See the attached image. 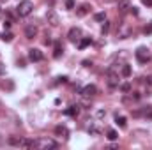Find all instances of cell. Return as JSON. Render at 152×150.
Wrapping results in <instances>:
<instances>
[{
    "mask_svg": "<svg viewBox=\"0 0 152 150\" xmlns=\"http://www.w3.org/2000/svg\"><path fill=\"white\" fill-rule=\"evenodd\" d=\"M143 4H145V5H149V7H151V5H152V0H143Z\"/></svg>",
    "mask_w": 152,
    "mask_h": 150,
    "instance_id": "obj_37",
    "label": "cell"
},
{
    "mask_svg": "<svg viewBox=\"0 0 152 150\" xmlns=\"http://www.w3.org/2000/svg\"><path fill=\"white\" fill-rule=\"evenodd\" d=\"M117 7L120 12H127L131 9V2L129 0H117Z\"/></svg>",
    "mask_w": 152,
    "mask_h": 150,
    "instance_id": "obj_10",
    "label": "cell"
},
{
    "mask_svg": "<svg viewBox=\"0 0 152 150\" xmlns=\"http://www.w3.org/2000/svg\"><path fill=\"white\" fill-rule=\"evenodd\" d=\"M37 36V28L34 27V25H28L27 28H25V37L27 39H34Z\"/></svg>",
    "mask_w": 152,
    "mask_h": 150,
    "instance_id": "obj_13",
    "label": "cell"
},
{
    "mask_svg": "<svg viewBox=\"0 0 152 150\" xmlns=\"http://www.w3.org/2000/svg\"><path fill=\"white\" fill-rule=\"evenodd\" d=\"M142 115H143L145 118H149V120H152V108H151V106L143 108V111H142Z\"/></svg>",
    "mask_w": 152,
    "mask_h": 150,
    "instance_id": "obj_24",
    "label": "cell"
},
{
    "mask_svg": "<svg viewBox=\"0 0 152 150\" xmlns=\"http://www.w3.org/2000/svg\"><path fill=\"white\" fill-rule=\"evenodd\" d=\"M32 9H34V4H32L30 0H21V2L18 4V7H16V12H18V16L25 18V16H28V14L32 12Z\"/></svg>",
    "mask_w": 152,
    "mask_h": 150,
    "instance_id": "obj_2",
    "label": "cell"
},
{
    "mask_svg": "<svg viewBox=\"0 0 152 150\" xmlns=\"http://www.w3.org/2000/svg\"><path fill=\"white\" fill-rule=\"evenodd\" d=\"M11 25H12V23H11V21H9V20H7V21H5V23H4V28H7V30H9V28H11Z\"/></svg>",
    "mask_w": 152,
    "mask_h": 150,
    "instance_id": "obj_34",
    "label": "cell"
},
{
    "mask_svg": "<svg viewBox=\"0 0 152 150\" xmlns=\"http://www.w3.org/2000/svg\"><path fill=\"white\" fill-rule=\"evenodd\" d=\"M106 138H108L110 141H115V140L118 138V134H117L115 129H108V131H106Z\"/></svg>",
    "mask_w": 152,
    "mask_h": 150,
    "instance_id": "obj_19",
    "label": "cell"
},
{
    "mask_svg": "<svg viewBox=\"0 0 152 150\" xmlns=\"http://www.w3.org/2000/svg\"><path fill=\"white\" fill-rule=\"evenodd\" d=\"M108 85L113 88V87H118V83H120V76H118V73H115L113 71V67H110L108 69Z\"/></svg>",
    "mask_w": 152,
    "mask_h": 150,
    "instance_id": "obj_5",
    "label": "cell"
},
{
    "mask_svg": "<svg viewBox=\"0 0 152 150\" xmlns=\"http://www.w3.org/2000/svg\"><path fill=\"white\" fill-rule=\"evenodd\" d=\"M88 44H92V39L85 37V39H81V41H80V44H78V46H80V50H83V48H87Z\"/></svg>",
    "mask_w": 152,
    "mask_h": 150,
    "instance_id": "obj_21",
    "label": "cell"
},
{
    "mask_svg": "<svg viewBox=\"0 0 152 150\" xmlns=\"http://www.w3.org/2000/svg\"><path fill=\"white\" fill-rule=\"evenodd\" d=\"M28 60H32V62H41V60H42V53L39 51L37 48L28 50Z\"/></svg>",
    "mask_w": 152,
    "mask_h": 150,
    "instance_id": "obj_8",
    "label": "cell"
},
{
    "mask_svg": "<svg viewBox=\"0 0 152 150\" xmlns=\"http://www.w3.org/2000/svg\"><path fill=\"white\" fill-rule=\"evenodd\" d=\"M143 81H145L149 87H152V76H147V78H143Z\"/></svg>",
    "mask_w": 152,
    "mask_h": 150,
    "instance_id": "obj_31",
    "label": "cell"
},
{
    "mask_svg": "<svg viewBox=\"0 0 152 150\" xmlns=\"http://www.w3.org/2000/svg\"><path fill=\"white\" fill-rule=\"evenodd\" d=\"M90 9H92V7H90L88 4H81V5L78 7L76 14H78V16H85V14H88V12H90Z\"/></svg>",
    "mask_w": 152,
    "mask_h": 150,
    "instance_id": "obj_14",
    "label": "cell"
},
{
    "mask_svg": "<svg viewBox=\"0 0 152 150\" xmlns=\"http://www.w3.org/2000/svg\"><path fill=\"white\" fill-rule=\"evenodd\" d=\"M131 95H133V99H134V101H138V99L142 97V95H140V92H133Z\"/></svg>",
    "mask_w": 152,
    "mask_h": 150,
    "instance_id": "obj_32",
    "label": "cell"
},
{
    "mask_svg": "<svg viewBox=\"0 0 152 150\" xmlns=\"http://www.w3.org/2000/svg\"><path fill=\"white\" fill-rule=\"evenodd\" d=\"M55 134L60 136V138H67V136H69V129H67L66 125H57V127H55Z\"/></svg>",
    "mask_w": 152,
    "mask_h": 150,
    "instance_id": "obj_11",
    "label": "cell"
},
{
    "mask_svg": "<svg viewBox=\"0 0 152 150\" xmlns=\"http://www.w3.org/2000/svg\"><path fill=\"white\" fill-rule=\"evenodd\" d=\"M20 140L21 138H16V136H11L7 141H9V145H12V147H20Z\"/></svg>",
    "mask_w": 152,
    "mask_h": 150,
    "instance_id": "obj_23",
    "label": "cell"
},
{
    "mask_svg": "<svg viewBox=\"0 0 152 150\" xmlns=\"http://www.w3.org/2000/svg\"><path fill=\"white\" fill-rule=\"evenodd\" d=\"M80 108H81V106H80V104H71V106H69V108H67V110H66V115H69V117H78V113H80Z\"/></svg>",
    "mask_w": 152,
    "mask_h": 150,
    "instance_id": "obj_12",
    "label": "cell"
},
{
    "mask_svg": "<svg viewBox=\"0 0 152 150\" xmlns=\"http://www.w3.org/2000/svg\"><path fill=\"white\" fill-rule=\"evenodd\" d=\"M46 21H48L51 27H58V23H60L58 14H57L53 9H48V11H46Z\"/></svg>",
    "mask_w": 152,
    "mask_h": 150,
    "instance_id": "obj_6",
    "label": "cell"
},
{
    "mask_svg": "<svg viewBox=\"0 0 152 150\" xmlns=\"http://www.w3.org/2000/svg\"><path fill=\"white\" fill-rule=\"evenodd\" d=\"M129 11H131V14H134V16H138V9H136V7H131Z\"/></svg>",
    "mask_w": 152,
    "mask_h": 150,
    "instance_id": "obj_33",
    "label": "cell"
},
{
    "mask_svg": "<svg viewBox=\"0 0 152 150\" xmlns=\"http://www.w3.org/2000/svg\"><path fill=\"white\" fill-rule=\"evenodd\" d=\"M12 37H14V36H12L11 32H7V34H4V36H2V41H5V42H11V41H12Z\"/></svg>",
    "mask_w": 152,
    "mask_h": 150,
    "instance_id": "obj_26",
    "label": "cell"
},
{
    "mask_svg": "<svg viewBox=\"0 0 152 150\" xmlns=\"http://www.w3.org/2000/svg\"><path fill=\"white\" fill-rule=\"evenodd\" d=\"M62 53H64V48H62V44H60V42H57V44H55V51H53V57H55V58H58Z\"/></svg>",
    "mask_w": 152,
    "mask_h": 150,
    "instance_id": "obj_18",
    "label": "cell"
},
{
    "mask_svg": "<svg viewBox=\"0 0 152 150\" xmlns=\"http://www.w3.org/2000/svg\"><path fill=\"white\" fill-rule=\"evenodd\" d=\"M4 73H5V67H4V66L0 64V74H4Z\"/></svg>",
    "mask_w": 152,
    "mask_h": 150,
    "instance_id": "obj_38",
    "label": "cell"
},
{
    "mask_svg": "<svg viewBox=\"0 0 152 150\" xmlns=\"http://www.w3.org/2000/svg\"><path fill=\"white\" fill-rule=\"evenodd\" d=\"M115 124H117L120 129H126L127 120H126V117H122V115H115Z\"/></svg>",
    "mask_w": 152,
    "mask_h": 150,
    "instance_id": "obj_15",
    "label": "cell"
},
{
    "mask_svg": "<svg viewBox=\"0 0 152 150\" xmlns=\"http://www.w3.org/2000/svg\"><path fill=\"white\" fill-rule=\"evenodd\" d=\"M66 7H67V9H75L76 7L75 0H66Z\"/></svg>",
    "mask_w": 152,
    "mask_h": 150,
    "instance_id": "obj_29",
    "label": "cell"
},
{
    "mask_svg": "<svg viewBox=\"0 0 152 150\" xmlns=\"http://www.w3.org/2000/svg\"><path fill=\"white\" fill-rule=\"evenodd\" d=\"M80 94H81L83 97H94V95L97 94V87H96V85H87V87L81 88Z\"/></svg>",
    "mask_w": 152,
    "mask_h": 150,
    "instance_id": "obj_7",
    "label": "cell"
},
{
    "mask_svg": "<svg viewBox=\"0 0 152 150\" xmlns=\"http://www.w3.org/2000/svg\"><path fill=\"white\" fill-rule=\"evenodd\" d=\"M87 131H88V134H92V136H99V134H101V127H97L96 124H90Z\"/></svg>",
    "mask_w": 152,
    "mask_h": 150,
    "instance_id": "obj_17",
    "label": "cell"
},
{
    "mask_svg": "<svg viewBox=\"0 0 152 150\" xmlns=\"http://www.w3.org/2000/svg\"><path fill=\"white\" fill-rule=\"evenodd\" d=\"M104 117H106V111L104 110H97L96 111V118H104Z\"/></svg>",
    "mask_w": 152,
    "mask_h": 150,
    "instance_id": "obj_28",
    "label": "cell"
},
{
    "mask_svg": "<svg viewBox=\"0 0 152 150\" xmlns=\"http://www.w3.org/2000/svg\"><path fill=\"white\" fill-rule=\"evenodd\" d=\"M83 66H85V67H90V66H92V62H88V60H83Z\"/></svg>",
    "mask_w": 152,
    "mask_h": 150,
    "instance_id": "obj_36",
    "label": "cell"
},
{
    "mask_svg": "<svg viewBox=\"0 0 152 150\" xmlns=\"http://www.w3.org/2000/svg\"><path fill=\"white\" fill-rule=\"evenodd\" d=\"M94 20H96V21H99V23H103V21L106 20V14H104V12H97V14L94 16Z\"/></svg>",
    "mask_w": 152,
    "mask_h": 150,
    "instance_id": "obj_25",
    "label": "cell"
},
{
    "mask_svg": "<svg viewBox=\"0 0 152 150\" xmlns=\"http://www.w3.org/2000/svg\"><path fill=\"white\" fill-rule=\"evenodd\" d=\"M120 73H122V76H124V78H129V76H131V66H129V64H124Z\"/></svg>",
    "mask_w": 152,
    "mask_h": 150,
    "instance_id": "obj_20",
    "label": "cell"
},
{
    "mask_svg": "<svg viewBox=\"0 0 152 150\" xmlns=\"http://www.w3.org/2000/svg\"><path fill=\"white\" fill-rule=\"evenodd\" d=\"M67 37H69V41H73V42L80 41V39H81V28H78V27H73V28L69 30Z\"/></svg>",
    "mask_w": 152,
    "mask_h": 150,
    "instance_id": "obj_9",
    "label": "cell"
},
{
    "mask_svg": "<svg viewBox=\"0 0 152 150\" xmlns=\"http://www.w3.org/2000/svg\"><path fill=\"white\" fill-rule=\"evenodd\" d=\"M151 32H152V21H151L149 27H145V34H151Z\"/></svg>",
    "mask_w": 152,
    "mask_h": 150,
    "instance_id": "obj_35",
    "label": "cell"
},
{
    "mask_svg": "<svg viewBox=\"0 0 152 150\" xmlns=\"http://www.w3.org/2000/svg\"><path fill=\"white\" fill-rule=\"evenodd\" d=\"M58 143L51 138H39L34 141V149H39V150H48V149H57Z\"/></svg>",
    "mask_w": 152,
    "mask_h": 150,
    "instance_id": "obj_1",
    "label": "cell"
},
{
    "mask_svg": "<svg viewBox=\"0 0 152 150\" xmlns=\"http://www.w3.org/2000/svg\"><path fill=\"white\" fill-rule=\"evenodd\" d=\"M108 32H110V21H106V20H104V23H103V27H101V34H103V36H106Z\"/></svg>",
    "mask_w": 152,
    "mask_h": 150,
    "instance_id": "obj_22",
    "label": "cell"
},
{
    "mask_svg": "<svg viewBox=\"0 0 152 150\" xmlns=\"http://www.w3.org/2000/svg\"><path fill=\"white\" fill-rule=\"evenodd\" d=\"M67 81V76H58L57 78V83H66Z\"/></svg>",
    "mask_w": 152,
    "mask_h": 150,
    "instance_id": "obj_30",
    "label": "cell"
},
{
    "mask_svg": "<svg viewBox=\"0 0 152 150\" xmlns=\"http://www.w3.org/2000/svg\"><path fill=\"white\" fill-rule=\"evenodd\" d=\"M120 90L122 92H131V85L129 83H124V85H120Z\"/></svg>",
    "mask_w": 152,
    "mask_h": 150,
    "instance_id": "obj_27",
    "label": "cell"
},
{
    "mask_svg": "<svg viewBox=\"0 0 152 150\" xmlns=\"http://www.w3.org/2000/svg\"><path fill=\"white\" fill-rule=\"evenodd\" d=\"M20 147L21 149H34V141L28 140V138H21L20 140Z\"/></svg>",
    "mask_w": 152,
    "mask_h": 150,
    "instance_id": "obj_16",
    "label": "cell"
},
{
    "mask_svg": "<svg viewBox=\"0 0 152 150\" xmlns=\"http://www.w3.org/2000/svg\"><path fill=\"white\" fill-rule=\"evenodd\" d=\"M131 34H133V28L127 23H120L118 25V30H117V37L118 39H127Z\"/></svg>",
    "mask_w": 152,
    "mask_h": 150,
    "instance_id": "obj_4",
    "label": "cell"
},
{
    "mask_svg": "<svg viewBox=\"0 0 152 150\" xmlns=\"http://www.w3.org/2000/svg\"><path fill=\"white\" fill-rule=\"evenodd\" d=\"M134 57H136V60H138L140 64H147V62H151L152 53L149 51V48H145V46H140V48L134 51Z\"/></svg>",
    "mask_w": 152,
    "mask_h": 150,
    "instance_id": "obj_3",
    "label": "cell"
}]
</instances>
